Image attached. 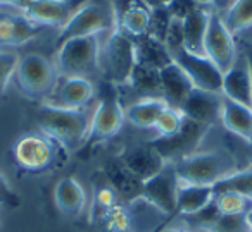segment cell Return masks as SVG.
Wrapping results in <instances>:
<instances>
[{
  "instance_id": "obj_44",
  "label": "cell",
  "mask_w": 252,
  "mask_h": 232,
  "mask_svg": "<svg viewBox=\"0 0 252 232\" xmlns=\"http://www.w3.org/2000/svg\"><path fill=\"white\" fill-rule=\"evenodd\" d=\"M245 59H247L249 71H251V81H252V45H249L247 50H245Z\"/></svg>"
},
{
  "instance_id": "obj_29",
  "label": "cell",
  "mask_w": 252,
  "mask_h": 232,
  "mask_svg": "<svg viewBox=\"0 0 252 232\" xmlns=\"http://www.w3.org/2000/svg\"><path fill=\"white\" fill-rule=\"evenodd\" d=\"M214 194L221 193H237L252 200V169L235 170L230 176L223 177L220 182L213 186Z\"/></svg>"
},
{
  "instance_id": "obj_1",
  "label": "cell",
  "mask_w": 252,
  "mask_h": 232,
  "mask_svg": "<svg viewBox=\"0 0 252 232\" xmlns=\"http://www.w3.org/2000/svg\"><path fill=\"white\" fill-rule=\"evenodd\" d=\"M92 115L85 108H64L59 105H42L38 110V126L52 141L74 150L88 139Z\"/></svg>"
},
{
  "instance_id": "obj_3",
  "label": "cell",
  "mask_w": 252,
  "mask_h": 232,
  "mask_svg": "<svg viewBox=\"0 0 252 232\" xmlns=\"http://www.w3.org/2000/svg\"><path fill=\"white\" fill-rule=\"evenodd\" d=\"M100 62V40L98 35L78 36L59 45L56 67L64 77H87Z\"/></svg>"
},
{
  "instance_id": "obj_34",
  "label": "cell",
  "mask_w": 252,
  "mask_h": 232,
  "mask_svg": "<svg viewBox=\"0 0 252 232\" xmlns=\"http://www.w3.org/2000/svg\"><path fill=\"white\" fill-rule=\"evenodd\" d=\"M19 57L11 52H0V97L5 93L9 86V81L16 74Z\"/></svg>"
},
{
  "instance_id": "obj_37",
  "label": "cell",
  "mask_w": 252,
  "mask_h": 232,
  "mask_svg": "<svg viewBox=\"0 0 252 232\" xmlns=\"http://www.w3.org/2000/svg\"><path fill=\"white\" fill-rule=\"evenodd\" d=\"M14 28H16V38H14V47H21L26 42L33 38L36 35V26L32 21H28L26 18H14Z\"/></svg>"
},
{
  "instance_id": "obj_48",
  "label": "cell",
  "mask_w": 252,
  "mask_h": 232,
  "mask_svg": "<svg viewBox=\"0 0 252 232\" xmlns=\"http://www.w3.org/2000/svg\"><path fill=\"white\" fill-rule=\"evenodd\" d=\"M162 232H190V231H182V229H166Z\"/></svg>"
},
{
  "instance_id": "obj_38",
  "label": "cell",
  "mask_w": 252,
  "mask_h": 232,
  "mask_svg": "<svg viewBox=\"0 0 252 232\" xmlns=\"http://www.w3.org/2000/svg\"><path fill=\"white\" fill-rule=\"evenodd\" d=\"M197 7H199V4H195L193 0H173L171 4L168 5V11H169V14H171V18L183 21V19H185L190 12L195 11Z\"/></svg>"
},
{
  "instance_id": "obj_26",
  "label": "cell",
  "mask_w": 252,
  "mask_h": 232,
  "mask_svg": "<svg viewBox=\"0 0 252 232\" xmlns=\"http://www.w3.org/2000/svg\"><path fill=\"white\" fill-rule=\"evenodd\" d=\"M151 26V9L142 2L130 4L118 18V28L131 38H138L149 33Z\"/></svg>"
},
{
  "instance_id": "obj_14",
  "label": "cell",
  "mask_w": 252,
  "mask_h": 232,
  "mask_svg": "<svg viewBox=\"0 0 252 232\" xmlns=\"http://www.w3.org/2000/svg\"><path fill=\"white\" fill-rule=\"evenodd\" d=\"M221 112H223V95L209 93L197 88H193L182 107V114L187 119L209 128L214 122L221 121Z\"/></svg>"
},
{
  "instance_id": "obj_11",
  "label": "cell",
  "mask_w": 252,
  "mask_h": 232,
  "mask_svg": "<svg viewBox=\"0 0 252 232\" xmlns=\"http://www.w3.org/2000/svg\"><path fill=\"white\" fill-rule=\"evenodd\" d=\"M173 60L183 69V73L192 81L193 88L209 93L221 95L223 88V73L207 59L206 55H195L185 49L173 55Z\"/></svg>"
},
{
  "instance_id": "obj_24",
  "label": "cell",
  "mask_w": 252,
  "mask_h": 232,
  "mask_svg": "<svg viewBox=\"0 0 252 232\" xmlns=\"http://www.w3.org/2000/svg\"><path fill=\"white\" fill-rule=\"evenodd\" d=\"M95 95V88L88 77H66L59 90V107L85 108Z\"/></svg>"
},
{
  "instance_id": "obj_39",
  "label": "cell",
  "mask_w": 252,
  "mask_h": 232,
  "mask_svg": "<svg viewBox=\"0 0 252 232\" xmlns=\"http://www.w3.org/2000/svg\"><path fill=\"white\" fill-rule=\"evenodd\" d=\"M16 28L14 18H0V45L14 47Z\"/></svg>"
},
{
  "instance_id": "obj_40",
  "label": "cell",
  "mask_w": 252,
  "mask_h": 232,
  "mask_svg": "<svg viewBox=\"0 0 252 232\" xmlns=\"http://www.w3.org/2000/svg\"><path fill=\"white\" fill-rule=\"evenodd\" d=\"M0 205H7V206H18L19 205L18 193L12 189L9 180L2 174H0Z\"/></svg>"
},
{
  "instance_id": "obj_15",
  "label": "cell",
  "mask_w": 252,
  "mask_h": 232,
  "mask_svg": "<svg viewBox=\"0 0 252 232\" xmlns=\"http://www.w3.org/2000/svg\"><path fill=\"white\" fill-rule=\"evenodd\" d=\"M161 88H162V100L171 108L182 112L183 103L187 102L189 95L192 93L193 84L189 79L183 69L173 60L161 71Z\"/></svg>"
},
{
  "instance_id": "obj_5",
  "label": "cell",
  "mask_w": 252,
  "mask_h": 232,
  "mask_svg": "<svg viewBox=\"0 0 252 232\" xmlns=\"http://www.w3.org/2000/svg\"><path fill=\"white\" fill-rule=\"evenodd\" d=\"M59 77L56 62L40 53H28L18 60L16 79L19 90L30 98H45Z\"/></svg>"
},
{
  "instance_id": "obj_21",
  "label": "cell",
  "mask_w": 252,
  "mask_h": 232,
  "mask_svg": "<svg viewBox=\"0 0 252 232\" xmlns=\"http://www.w3.org/2000/svg\"><path fill=\"white\" fill-rule=\"evenodd\" d=\"M135 43V57H137V64L142 66L154 67V69L161 71L164 66L173 62L171 53L168 52L166 45L161 40L154 38L151 35H144L133 38Z\"/></svg>"
},
{
  "instance_id": "obj_33",
  "label": "cell",
  "mask_w": 252,
  "mask_h": 232,
  "mask_svg": "<svg viewBox=\"0 0 252 232\" xmlns=\"http://www.w3.org/2000/svg\"><path fill=\"white\" fill-rule=\"evenodd\" d=\"M207 231L211 232H249L245 215H220Z\"/></svg>"
},
{
  "instance_id": "obj_49",
  "label": "cell",
  "mask_w": 252,
  "mask_h": 232,
  "mask_svg": "<svg viewBox=\"0 0 252 232\" xmlns=\"http://www.w3.org/2000/svg\"><path fill=\"white\" fill-rule=\"evenodd\" d=\"M249 232H252V231H249Z\"/></svg>"
},
{
  "instance_id": "obj_9",
  "label": "cell",
  "mask_w": 252,
  "mask_h": 232,
  "mask_svg": "<svg viewBox=\"0 0 252 232\" xmlns=\"http://www.w3.org/2000/svg\"><path fill=\"white\" fill-rule=\"evenodd\" d=\"M207 131H209V126L199 124V122L190 121V119L185 117L182 129L175 136L156 139L152 143V148L164 158V162L168 165L169 163H176L178 160L197 153V148L202 143Z\"/></svg>"
},
{
  "instance_id": "obj_25",
  "label": "cell",
  "mask_w": 252,
  "mask_h": 232,
  "mask_svg": "<svg viewBox=\"0 0 252 232\" xmlns=\"http://www.w3.org/2000/svg\"><path fill=\"white\" fill-rule=\"evenodd\" d=\"M105 174H107L109 180H111L112 189L121 194L123 198L135 200V198L142 196V186H144V182L140 179H137L118 158L105 167Z\"/></svg>"
},
{
  "instance_id": "obj_19",
  "label": "cell",
  "mask_w": 252,
  "mask_h": 232,
  "mask_svg": "<svg viewBox=\"0 0 252 232\" xmlns=\"http://www.w3.org/2000/svg\"><path fill=\"white\" fill-rule=\"evenodd\" d=\"M211 11L207 7L199 5L193 12H190L182 21L183 25V49L195 55H204V42L206 31L209 25Z\"/></svg>"
},
{
  "instance_id": "obj_20",
  "label": "cell",
  "mask_w": 252,
  "mask_h": 232,
  "mask_svg": "<svg viewBox=\"0 0 252 232\" xmlns=\"http://www.w3.org/2000/svg\"><path fill=\"white\" fill-rule=\"evenodd\" d=\"M221 122L230 132L252 145V108L223 97Z\"/></svg>"
},
{
  "instance_id": "obj_7",
  "label": "cell",
  "mask_w": 252,
  "mask_h": 232,
  "mask_svg": "<svg viewBox=\"0 0 252 232\" xmlns=\"http://www.w3.org/2000/svg\"><path fill=\"white\" fill-rule=\"evenodd\" d=\"M123 122H125V108L119 102L116 86L107 83V86L102 90L97 108L92 114L88 141L104 143L107 139L114 138L121 131Z\"/></svg>"
},
{
  "instance_id": "obj_43",
  "label": "cell",
  "mask_w": 252,
  "mask_h": 232,
  "mask_svg": "<svg viewBox=\"0 0 252 232\" xmlns=\"http://www.w3.org/2000/svg\"><path fill=\"white\" fill-rule=\"evenodd\" d=\"M28 0H0V5H14V7L21 9Z\"/></svg>"
},
{
  "instance_id": "obj_41",
  "label": "cell",
  "mask_w": 252,
  "mask_h": 232,
  "mask_svg": "<svg viewBox=\"0 0 252 232\" xmlns=\"http://www.w3.org/2000/svg\"><path fill=\"white\" fill-rule=\"evenodd\" d=\"M140 2L152 11V9H168L173 0H140Z\"/></svg>"
},
{
  "instance_id": "obj_45",
  "label": "cell",
  "mask_w": 252,
  "mask_h": 232,
  "mask_svg": "<svg viewBox=\"0 0 252 232\" xmlns=\"http://www.w3.org/2000/svg\"><path fill=\"white\" fill-rule=\"evenodd\" d=\"M173 218H175V217H169L168 220H166V222H162V224H159L158 227H156L154 231H151V232H162V231H166V229H168V224L173 220Z\"/></svg>"
},
{
  "instance_id": "obj_31",
  "label": "cell",
  "mask_w": 252,
  "mask_h": 232,
  "mask_svg": "<svg viewBox=\"0 0 252 232\" xmlns=\"http://www.w3.org/2000/svg\"><path fill=\"white\" fill-rule=\"evenodd\" d=\"M183 121H185V115L182 112L176 110V108L166 107L162 110V114L159 115L154 129L158 131V134L161 138H169V136H175L182 129Z\"/></svg>"
},
{
  "instance_id": "obj_47",
  "label": "cell",
  "mask_w": 252,
  "mask_h": 232,
  "mask_svg": "<svg viewBox=\"0 0 252 232\" xmlns=\"http://www.w3.org/2000/svg\"><path fill=\"white\" fill-rule=\"evenodd\" d=\"M193 2L199 5H204V7H209V5L213 4V0H193Z\"/></svg>"
},
{
  "instance_id": "obj_28",
  "label": "cell",
  "mask_w": 252,
  "mask_h": 232,
  "mask_svg": "<svg viewBox=\"0 0 252 232\" xmlns=\"http://www.w3.org/2000/svg\"><path fill=\"white\" fill-rule=\"evenodd\" d=\"M231 35H238L252 28V0H233V4L221 16Z\"/></svg>"
},
{
  "instance_id": "obj_23",
  "label": "cell",
  "mask_w": 252,
  "mask_h": 232,
  "mask_svg": "<svg viewBox=\"0 0 252 232\" xmlns=\"http://www.w3.org/2000/svg\"><path fill=\"white\" fill-rule=\"evenodd\" d=\"M166 107L168 105L162 98H142L125 108V119L138 129H154Z\"/></svg>"
},
{
  "instance_id": "obj_36",
  "label": "cell",
  "mask_w": 252,
  "mask_h": 232,
  "mask_svg": "<svg viewBox=\"0 0 252 232\" xmlns=\"http://www.w3.org/2000/svg\"><path fill=\"white\" fill-rule=\"evenodd\" d=\"M162 43L166 45L168 52L171 53V57L175 55V53H178L180 50H183V25L180 19H175V18L171 19Z\"/></svg>"
},
{
  "instance_id": "obj_6",
  "label": "cell",
  "mask_w": 252,
  "mask_h": 232,
  "mask_svg": "<svg viewBox=\"0 0 252 232\" xmlns=\"http://www.w3.org/2000/svg\"><path fill=\"white\" fill-rule=\"evenodd\" d=\"M104 64L107 83L114 86L128 83L135 64H137L133 38L123 33L119 28L111 31V36L104 49Z\"/></svg>"
},
{
  "instance_id": "obj_10",
  "label": "cell",
  "mask_w": 252,
  "mask_h": 232,
  "mask_svg": "<svg viewBox=\"0 0 252 232\" xmlns=\"http://www.w3.org/2000/svg\"><path fill=\"white\" fill-rule=\"evenodd\" d=\"M178 187L180 180L173 167L166 165L161 172L147 179L142 186V196L168 217L178 215Z\"/></svg>"
},
{
  "instance_id": "obj_13",
  "label": "cell",
  "mask_w": 252,
  "mask_h": 232,
  "mask_svg": "<svg viewBox=\"0 0 252 232\" xmlns=\"http://www.w3.org/2000/svg\"><path fill=\"white\" fill-rule=\"evenodd\" d=\"M71 4L69 0H28L21 7V16L33 25L61 29L74 12Z\"/></svg>"
},
{
  "instance_id": "obj_46",
  "label": "cell",
  "mask_w": 252,
  "mask_h": 232,
  "mask_svg": "<svg viewBox=\"0 0 252 232\" xmlns=\"http://www.w3.org/2000/svg\"><path fill=\"white\" fill-rule=\"evenodd\" d=\"M245 222H247L249 231H252V210H249L247 213H245Z\"/></svg>"
},
{
  "instance_id": "obj_2",
  "label": "cell",
  "mask_w": 252,
  "mask_h": 232,
  "mask_svg": "<svg viewBox=\"0 0 252 232\" xmlns=\"http://www.w3.org/2000/svg\"><path fill=\"white\" fill-rule=\"evenodd\" d=\"M171 167L180 182L197 186H214L223 177L237 170L235 160L224 152L193 153L178 160Z\"/></svg>"
},
{
  "instance_id": "obj_18",
  "label": "cell",
  "mask_w": 252,
  "mask_h": 232,
  "mask_svg": "<svg viewBox=\"0 0 252 232\" xmlns=\"http://www.w3.org/2000/svg\"><path fill=\"white\" fill-rule=\"evenodd\" d=\"M54 200L59 208L61 213L66 217L76 218L83 213L85 205H87V193L83 186L78 182L74 177H63L57 182L56 191H54Z\"/></svg>"
},
{
  "instance_id": "obj_12",
  "label": "cell",
  "mask_w": 252,
  "mask_h": 232,
  "mask_svg": "<svg viewBox=\"0 0 252 232\" xmlns=\"http://www.w3.org/2000/svg\"><path fill=\"white\" fill-rule=\"evenodd\" d=\"M12 155L21 169L28 172H38L52 165L56 158V148L52 139H49L45 134H25L16 141Z\"/></svg>"
},
{
  "instance_id": "obj_22",
  "label": "cell",
  "mask_w": 252,
  "mask_h": 232,
  "mask_svg": "<svg viewBox=\"0 0 252 232\" xmlns=\"http://www.w3.org/2000/svg\"><path fill=\"white\" fill-rule=\"evenodd\" d=\"M213 186H197V184H183L180 182L178 187V213L190 217L199 213L206 206H209L214 201Z\"/></svg>"
},
{
  "instance_id": "obj_32",
  "label": "cell",
  "mask_w": 252,
  "mask_h": 232,
  "mask_svg": "<svg viewBox=\"0 0 252 232\" xmlns=\"http://www.w3.org/2000/svg\"><path fill=\"white\" fill-rule=\"evenodd\" d=\"M100 224H104L107 232H128V229H130V215L121 205H116V206L111 208V211L105 215Z\"/></svg>"
},
{
  "instance_id": "obj_16",
  "label": "cell",
  "mask_w": 252,
  "mask_h": 232,
  "mask_svg": "<svg viewBox=\"0 0 252 232\" xmlns=\"http://www.w3.org/2000/svg\"><path fill=\"white\" fill-rule=\"evenodd\" d=\"M221 95L228 100L252 108V81L245 55L238 57L237 64L226 74H223Z\"/></svg>"
},
{
  "instance_id": "obj_42",
  "label": "cell",
  "mask_w": 252,
  "mask_h": 232,
  "mask_svg": "<svg viewBox=\"0 0 252 232\" xmlns=\"http://www.w3.org/2000/svg\"><path fill=\"white\" fill-rule=\"evenodd\" d=\"M233 4V0H213V7H216V9H223V11H226L228 7H230V5Z\"/></svg>"
},
{
  "instance_id": "obj_27",
  "label": "cell",
  "mask_w": 252,
  "mask_h": 232,
  "mask_svg": "<svg viewBox=\"0 0 252 232\" xmlns=\"http://www.w3.org/2000/svg\"><path fill=\"white\" fill-rule=\"evenodd\" d=\"M128 84L140 95L142 98H162L161 73L159 69L142 64H135Z\"/></svg>"
},
{
  "instance_id": "obj_17",
  "label": "cell",
  "mask_w": 252,
  "mask_h": 232,
  "mask_svg": "<svg viewBox=\"0 0 252 232\" xmlns=\"http://www.w3.org/2000/svg\"><path fill=\"white\" fill-rule=\"evenodd\" d=\"M118 160L130 170L137 179H140L142 182H145L147 179H151L152 176H156L158 172H161L168 163L164 162L161 155L152 148V145L149 148H131L123 152L118 156Z\"/></svg>"
},
{
  "instance_id": "obj_8",
  "label": "cell",
  "mask_w": 252,
  "mask_h": 232,
  "mask_svg": "<svg viewBox=\"0 0 252 232\" xmlns=\"http://www.w3.org/2000/svg\"><path fill=\"white\" fill-rule=\"evenodd\" d=\"M204 55L223 74H226L238 60V50L233 35L228 31L221 19V14L218 12H211L206 42H204Z\"/></svg>"
},
{
  "instance_id": "obj_35",
  "label": "cell",
  "mask_w": 252,
  "mask_h": 232,
  "mask_svg": "<svg viewBox=\"0 0 252 232\" xmlns=\"http://www.w3.org/2000/svg\"><path fill=\"white\" fill-rule=\"evenodd\" d=\"M171 19L173 18H171V14H169L168 9H152L151 11V26H149L147 35L154 36V38H158L162 42Z\"/></svg>"
},
{
  "instance_id": "obj_4",
  "label": "cell",
  "mask_w": 252,
  "mask_h": 232,
  "mask_svg": "<svg viewBox=\"0 0 252 232\" xmlns=\"http://www.w3.org/2000/svg\"><path fill=\"white\" fill-rule=\"evenodd\" d=\"M118 18L111 5L102 2H87L71 14L69 21L61 28L57 45L78 36H94L104 31H114Z\"/></svg>"
},
{
  "instance_id": "obj_30",
  "label": "cell",
  "mask_w": 252,
  "mask_h": 232,
  "mask_svg": "<svg viewBox=\"0 0 252 232\" xmlns=\"http://www.w3.org/2000/svg\"><path fill=\"white\" fill-rule=\"evenodd\" d=\"M221 215H245L252 210V200L237 193H221L214 198Z\"/></svg>"
}]
</instances>
